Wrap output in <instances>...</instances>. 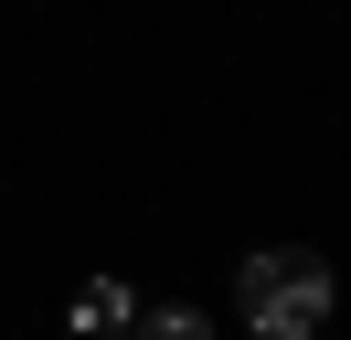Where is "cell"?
I'll list each match as a JSON object with an SVG mask.
<instances>
[{"label": "cell", "instance_id": "6da1fadb", "mask_svg": "<svg viewBox=\"0 0 351 340\" xmlns=\"http://www.w3.org/2000/svg\"><path fill=\"white\" fill-rule=\"evenodd\" d=\"M330 298H341V287H330L319 255H298V245L245 255V330H256V340H319Z\"/></svg>", "mask_w": 351, "mask_h": 340}, {"label": "cell", "instance_id": "7a4b0ae2", "mask_svg": "<svg viewBox=\"0 0 351 340\" xmlns=\"http://www.w3.org/2000/svg\"><path fill=\"white\" fill-rule=\"evenodd\" d=\"M138 319V298L117 287V276H86V298H75V330H128Z\"/></svg>", "mask_w": 351, "mask_h": 340}, {"label": "cell", "instance_id": "3957f363", "mask_svg": "<svg viewBox=\"0 0 351 340\" xmlns=\"http://www.w3.org/2000/svg\"><path fill=\"white\" fill-rule=\"evenodd\" d=\"M128 340H213V319H202V308H138Z\"/></svg>", "mask_w": 351, "mask_h": 340}]
</instances>
